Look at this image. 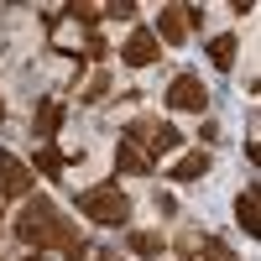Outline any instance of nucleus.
Listing matches in <instances>:
<instances>
[{
    "label": "nucleus",
    "mask_w": 261,
    "mask_h": 261,
    "mask_svg": "<svg viewBox=\"0 0 261 261\" xmlns=\"http://www.w3.org/2000/svg\"><path fill=\"white\" fill-rule=\"evenodd\" d=\"M151 162L141 146H130V141H115V172H130V178H151Z\"/></svg>",
    "instance_id": "6e6552de"
},
{
    "label": "nucleus",
    "mask_w": 261,
    "mask_h": 261,
    "mask_svg": "<svg viewBox=\"0 0 261 261\" xmlns=\"http://www.w3.org/2000/svg\"><path fill=\"white\" fill-rule=\"evenodd\" d=\"M63 99H37V110H32V136H37V146L42 141H53L58 130H63Z\"/></svg>",
    "instance_id": "0eeeda50"
},
{
    "label": "nucleus",
    "mask_w": 261,
    "mask_h": 261,
    "mask_svg": "<svg viewBox=\"0 0 261 261\" xmlns=\"http://www.w3.org/2000/svg\"><path fill=\"white\" fill-rule=\"evenodd\" d=\"M94 261H120V256H115L110 246H105V251H94Z\"/></svg>",
    "instance_id": "412c9836"
},
{
    "label": "nucleus",
    "mask_w": 261,
    "mask_h": 261,
    "mask_svg": "<svg viewBox=\"0 0 261 261\" xmlns=\"http://www.w3.org/2000/svg\"><path fill=\"white\" fill-rule=\"evenodd\" d=\"M63 16H73L84 32H99V21H105V16H99V6H63Z\"/></svg>",
    "instance_id": "a211bd4d"
},
{
    "label": "nucleus",
    "mask_w": 261,
    "mask_h": 261,
    "mask_svg": "<svg viewBox=\"0 0 261 261\" xmlns=\"http://www.w3.org/2000/svg\"><path fill=\"white\" fill-rule=\"evenodd\" d=\"M68 162H73V157H68V151H58L53 141H42V146H37V167H42V178H53V183H58Z\"/></svg>",
    "instance_id": "4468645a"
},
{
    "label": "nucleus",
    "mask_w": 261,
    "mask_h": 261,
    "mask_svg": "<svg viewBox=\"0 0 261 261\" xmlns=\"http://www.w3.org/2000/svg\"><path fill=\"white\" fill-rule=\"evenodd\" d=\"M125 246H130V256L157 261V256H162V235H157V230H125Z\"/></svg>",
    "instance_id": "ddd939ff"
},
{
    "label": "nucleus",
    "mask_w": 261,
    "mask_h": 261,
    "mask_svg": "<svg viewBox=\"0 0 261 261\" xmlns=\"http://www.w3.org/2000/svg\"><path fill=\"white\" fill-rule=\"evenodd\" d=\"M105 94H110V68H99L89 84H84V94H79V105H99Z\"/></svg>",
    "instance_id": "f3484780"
},
{
    "label": "nucleus",
    "mask_w": 261,
    "mask_h": 261,
    "mask_svg": "<svg viewBox=\"0 0 261 261\" xmlns=\"http://www.w3.org/2000/svg\"><path fill=\"white\" fill-rule=\"evenodd\" d=\"M53 230H58V209L53 199H21V214H16V241L27 251H47L53 246Z\"/></svg>",
    "instance_id": "f257e3e1"
},
{
    "label": "nucleus",
    "mask_w": 261,
    "mask_h": 261,
    "mask_svg": "<svg viewBox=\"0 0 261 261\" xmlns=\"http://www.w3.org/2000/svg\"><path fill=\"white\" fill-rule=\"evenodd\" d=\"M120 141H130V146H141V151H146L151 162H157L162 151H178V146H183V136H178V130H172L167 120H146V115H141V120H130Z\"/></svg>",
    "instance_id": "7ed1b4c3"
},
{
    "label": "nucleus",
    "mask_w": 261,
    "mask_h": 261,
    "mask_svg": "<svg viewBox=\"0 0 261 261\" xmlns=\"http://www.w3.org/2000/svg\"><path fill=\"white\" fill-rule=\"evenodd\" d=\"M157 58H162V42L151 37V27H136L120 47V63H130V68H151Z\"/></svg>",
    "instance_id": "423d86ee"
},
{
    "label": "nucleus",
    "mask_w": 261,
    "mask_h": 261,
    "mask_svg": "<svg viewBox=\"0 0 261 261\" xmlns=\"http://www.w3.org/2000/svg\"><path fill=\"white\" fill-rule=\"evenodd\" d=\"M6 199H32V167L11 151H0V204Z\"/></svg>",
    "instance_id": "39448f33"
},
{
    "label": "nucleus",
    "mask_w": 261,
    "mask_h": 261,
    "mask_svg": "<svg viewBox=\"0 0 261 261\" xmlns=\"http://www.w3.org/2000/svg\"><path fill=\"white\" fill-rule=\"evenodd\" d=\"M53 246L63 251V261H84V256H89V241H84V235L68 225V220H63V214H58V230H53Z\"/></svg>",
    "instance_id": "1a4fd4ad"
},
{
    "label": "nucleus",
    "mask_w": 261,
    "mask_h": 261,
    "mask_svg": "<svg viewBox=\"0 0 261 261\" xmlns=\"http://www.w3.org/2000/svg\"><path fill=\"white\" fill-rule=\"evenodd\" d=\"M157 42H167V47H178V42L188 37V27H183V6H162V16H157V32H151Z\"/></svg>",
    "instance_id": "9d476101"
},
{
    "label": "nucleus",
    "mask_w": 261,
    "mask_h": 261,
    "mask_svg": "<svg viewBox=\"0 0 261 261\" xmlns=\"http://www.w3.org/2000/svg\"><path fill=\"white\" fill-rule=\"evenodd\" d=\"M193 246H199V261H241V256L220 241V235H204V241H193Z\"/></svg>",
    "instance_id": "dca6fc26"
},
{
    "label": "nucleus",
    "mask_w": 261,
    "mask_h": 261,
    "mask_svg": "<svg viewBox=\"0 0 261 261\" xmlns=\"http://www.w3.org/2000/svg\"><path fill=\"white\" fill-rule=\"evenodd\" d=\"M79 58H110L105 37H99V32H89V37H84V53H79Z\"/></svg>",
    "instance_id": "6ab92c4d"
},
{
    "label": "nucleus",
    "mask_w": 261,
    "mask_h": 261,
    "mask_svg": "<svg viewBox=\"0 0 261 261\" xmlns=\"http://www.w3.org/2000/svg\"><path fill=\"white\" fill-rule=\"evenodd\" d=\"M0 120H6V99H0Z\"/></svg>",
    "instance_id": "5701e85b"
},
{
    "label": "nucleus",
    "mask_w": 261,
    "mask_h": 261,
    "mask_svg": "<svg viewBox=\"0 0 261 261\" xmlns=\"http://www.w3.org/2000/svg\"><path fill=\"white\" fill-rule=\"evenodd\" d=\"M79 214H89L94 225L120 230V225H130V199L120 193V183H99V188H84L79 193Z\"/></svg>",
    "instance_id": "f03ea898"
},
{
    "label": "nucleus",
    "mask_w": 261,
    "mask_h": 261,
    "mask_svg": "<svg viewBox=\"0 0 261 261\" xmlns=\"http://www.w3.org/2000/svg\"><path fill=\"white\" fill-rule=\"evenodd\" d=\"M0 225H6V214H0Z\"/></svg>",
    "instance_id": "b1692460"
},
{
    "label": "nucleus",
    "mask_w": 261,
    "mask_h": 261,
    "mask_svg": "<svg viewBox=\"0 0 261 261\" xmlns=\"http://www.w3.org/2000/svg\"><path fill=\"white\" fill-rule=\"evenodd\" d=\"M99 16H136V0H110V6H99Z\"/></svg>",
    "instance_id": "aec40b11"
},
{
    "label": "nucleus",
    "mask_w": 261,
    "mask_h": 261,
    "mask_svg": "<svg viewBox=\"0 0 261 261\" xmlns=\"http://www.w3.org/2000/svg\"><path fill=\"white\" fill-rule=\"evenodd\" d=\"M167 105H172V110H193V115H204V105H209L204 79H199V73H178V79L167 84Z\"/></svg>",
    "instance_id": "20e7f679"
},
{
    "label": "nucleus",
    "mask_w": 261,
    "mask_h": 261,
    "mask_svg": "<svg viewBox=\"0 0 261 261\" xmlns=\"http://www.w3.org/2000/svg\"><path fill=\"white\" fill-rule=\"evenodd\" d=\"M235 53H241V42H235L230 32H220V37H209V47H204V58L214 63L220 73H230L235 68Z\"/></svg>",
    "instance_id": "9b49d317"
},
{
    "label": "nucleus",
    "mask_w": 261,
    "mask_h": 261,
    "mask_svg": "<svg viewBox=\"0 0 261 261\" xmlns=\"http://www.w3.org/2000/svg\"><path fill=\"white\" fill-rule=\"evenodd\" d=\"M27 261H47V251H32V256H27Z\"/></svg>",
    "instance_id": "4be33fe9"
},
{
    "label": "nucleus",
    "mask_w": 261,
    "mask_h": 261,
    "mask_svg": "<svg viewBox=\"0 0 261 261\" xmlns=\"http://www.w3.org/2000/svg\"><path fill=\"white\" fill-rule=\"evenodd\" d=\"M235 220H241L246 235H261V199H256V188H246L241 199H235Z\"/></svg>",
    "instance_id": "f8f14e48"
},
{
    "label": "nucleus",
    "mask_w": 261,
    "mask_h": 261,
    "mask_svg": "<svg viewBox=\"0 0 261 261\" xmlns=\"http://www.w3.org/2000/svg\"><path fill=\"white\" fill-rule=\"evenodd\" d=\"M209 162H214L209 151H188V157H183L178 167H172L167 178H172V183H193V178H204V172H209Z\"/></svg>",
    "instance_id": "2eb2a0df"
}]
</instances>
